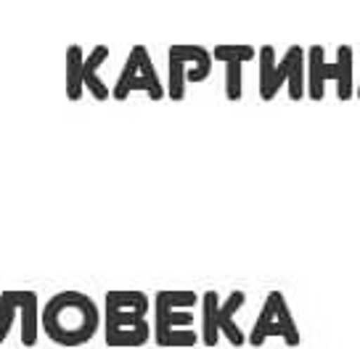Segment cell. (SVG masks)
<instances>
[{
    "label": "cell",
    "instance_id": "6da1fadb",
    "mask_svg": "<svg viewBox=\"0 0 360 349\" xmlns=\"http://www.w3.org/2000/svg\"><path fill=\"white\" fill-rule=\"evenodd\" d=\"M101 323V312L88 294L61 291L43 307V331L51 341L64 347H77L93 338Z\"/></svg>",
    "mask_w": 360,
    "mask_h": 349
},
{
    "label": "cell",
    "instance_id": "7a4b0ae2",
    "mask_svg": "<svg viewBox=\"0 0 360 349\" xmlns=\"http://www.w3.org/2000/svg\"><path fill=\"white\" fill-rule=\"evenodd\" d=\"M148 299L138 291H112L106 296V338L109 344L138 347L148 338Z\"/></svg>",
    "mask_w": 360,
    "mask_h": 349
},
{
    "label": "cell",
    "instance_id": "3957f363",
    "mask_svg": "<svg viewBox=\"0 0 360 349\" xmlns=\"http://www.w3.org/2000/svg\"><path fill=\"white\" fill-rule=\"evenodd\" d=\"M133 88H141V91H148L151 88V96L159 98L162 91H159V79L154 74V67H151V58L146 56V51L138 46L133 51L130 61L124 64V72L120 82H117V98H124V93H130Z\"/></svg>",
    "mask_w": 360,
    "mask_h": 349
}]
</instances>
